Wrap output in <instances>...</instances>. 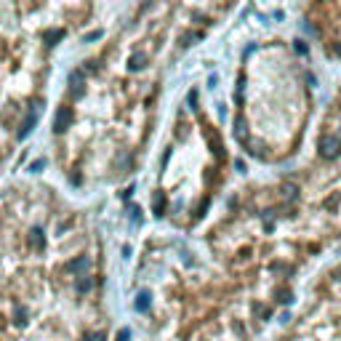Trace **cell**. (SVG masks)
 Masks as SVG:
<instances>
[{
  "mask_svg": "<svg viewBox=\"0 0 341 341\" xmlns=\"http://www.w3.org/2000/svg\"><path fill=\"white\" fill-rule=\"evenodd\" d=\"M267 104L269 112L264 120L240 144L253 158L275 163L296 152L307 115L312 112V94L304 83V69L285 51V45H269L251 61L248 72L243 69L237 118H248Z\"/></svg>",
  "mask_w": 341,
  "mask_h": 341,
  "instance_id": "obj_1",
  "label": "cell"
}]
</instances>
